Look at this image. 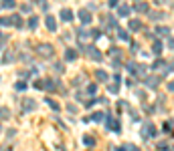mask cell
Listing matches in <instances>:
<instances>
[{
	"mask_svg": "<svg viewBox=\"0 0 174 151\" xmlns=\"http://www.w3.org/2000/svg\"><path fill=\"white\" fill-rule=\"evenodd\" d=\"M39 54L41 56H45V58H49V56H53V47L51 45H47V42H45V45H39Z\"/></svg>",
	"mask_w": 174,
	"mask_h": 151,
	"instance_id": "1",
	"label": "cell"
},
{
	"mask_svg": "<svg viewBox=\"0 0 174 151\" xmlns=\"http://www.w3.org/2000/svg\"><path fill=\"white\" fill-rule=\"evenodd\" d=\"M105 127L110 129V131H114V133H120V129H122V125L114 119V117H107V121H105Z\"/></svg>",
	"mask_w": 174,
	"mask_h": 151,
	"instance_id": "2",
	"label": "cell"
},
{
	"mask_svg": "<svg viewBox=\"0 0 174 151\" xmlns=\"http://www.w3.org/2000/svg\"><path fill=\"white\" fill-rule=\"evenodd\" d=\"M156 135V127L152 123H146L144 125V137H154Z\"/></svg>",
	"mask_w": 174,
	"mask_h": 151,
	"instance_id": "3",
	"label": "cell"
},
{
	"mask_svg": "<svg viewBox=\"0 0 174 151\" xmlns=\"http://www.w3.org/2000/svg\"><path fill=\"white\" fill-rule=\"evenodd\" d=\"M79 18H81V22H83V24H89V22H91V14L87 12L85 8H83V10H79Z\"/></svg>",
	"mask_w": 174,
	"mask_h": 151,
	"instance_id": "4",
	"label": "cell"
},
{
	"mask_svg": "<svg viewBox=\"0 0 174 151\" xmlns=\"http://www.w3.org/2000/svg\"><path fill=\"white\" fill-rule=\"evenodd\" d=\"M33 109H35V101H33V99H23V111L29 113V111H33Z\"/></svg>",
	"mask_w": 174,
	"mask_h": 151,
	"instance_id": "5",
	"label": "cell"
},
{
	"mask_svg": "<svg viewBox=\"0 0 174 151\" xmlns=\"http://www.w3.org/2000/svg\"><path fill=\"white\" fill-rule=\"evenodd\" d=\"M87 53H89V56H91L93 60H101V53H97L95 47H89V49H87Z\"/></svg>",
	"mask_w": 174,
	"mask_h": 151,
	"instance_id": "6",
	"label": "cell"
},
{
	"mask_svg": "<svg viewBox=\"0 0 174 151\" xmlns=\"http://www.w3.org/2000/svg\"><path fill=\"white\" fill-rule=\"evenodd\" d=\"M61 18H63V20H67V22H69V20H73V10L63 8V10H61Z\"/></svg>",
	"mask_w": 174,
	"mask_h": 151,
	"instance_id": "7",
	"label": "cell"
},
{
	"mask_svg": "<svg viewBox=\"0 0 174 151\" xmlns=\"http://www.w3.org/2000/svg\"><path fill=\"white\" fill-rule=\"evenodd\" d=\"M47 28L49 30H57V22H55L53 16H47Z\"/></svg>",
	"mask_w": 174,
	"mask_h": 151,
	"instance_id": "8",
	"label": "cell"
},
{
	"mask_svg": "<svg viewBox=\"0 0 174 151\" xmlns=\"http://www.w3.org/2000/svg\"><path fill=\"white\" fill-rule=\"evenodd\" d=\"M77 58V53L73 49H67V53H65V60H75Z\"/></svg>",
	"mask_w": 174,
	"mask_h": 151,
	"instance_id": "9",
	"label": "cell"
},
{
	"mask_svg": "<svg viewBox=\"0 0 174 151\" xmlns=\"http://www.w3.org/2000/svg\"><path fill=\"white\" fill-rule=\"evenodd\" d=\"M158 85V77H148L146 79V87H156Z\"/></svg>",
	"mask_w": 174,
	"mask_h": 151,
	"instance_id": "10",
	"label": "cell"
},
{
	"mask_svg": "<svg viewBox=\"0 0 174 151\" xmlns=\"http://www.w3.org/2000/svg\"><path fill=\"white\" fill-rule=\"evenodd\" d=\"M10 117V109L8 107H0V119H8Z\"/></svg>",
	"mask_w": 174,
	"mask_h": 151,
	"instance_id": "11",
	"label": "cell"
},
{
	"mask_svg": "<svg viewBox=\"0 0 174 151\" xmlns=\"http://www.w3.org/2000/svg\"><path fill=\"white\" fill-rule=\"evenodd\" d=\"M130 28H132V30H140L142 28V22H140L138 18L136 20H130Z\"/></svg>",
	"mask_w": 174,
	"mask_h": 151,
	"instance_id": "12",
	"label": "cell"
},
{
	"mask_svg": "<svg viewBox=\"0 0 174 151\" xmlns=\"http://www.w3.org/2000/svg\"><path fill=\"white\" fill-rule=\"evenodd\" d=\"M134 10H136V12H146V10H148V4H146V2H138V4L134 6Z\"/></svg>",
	"mask_w": 174,
	"mask_h": 151,
	"instance_id": "13",
	"label": "cell"
},
{
	"mask_svg": "<svg viewBox=\"0 0 174 151\" xmlns=\"http://www.w3.org/2000/svg\"><path fill=\"white\" fill-rule=\"evenodd\" d=\"M152 49H154V51H152L154 54H160L162 53V42L160 40H154V47H152Z\"/></svg>",
	"mask_w": 174,
	"mask_h": 151,
	"instance_id": "14",
	"label": "cell"
},
{
	"mask_svg": "<svg viewBox=\"0 0 174 151\" xmlns=\"http://www.w3.org/2000/svg\"><path fill=\"white\" fill-rule=\"evenodd\" d=\"M156 34H160V36H168L170 30H168L166 26H158V28H156Z\"/></svg>",
	"mask_w": 174,
	"mask_h": 151,
	"instance_id": "15",
	"label": "cell"
},
{
	"mask_svg": "<svg viewBox=\"0 0 174 151\" xmlns=\"http://www.w3.org/2000/svg\"><path fill=\"white\" fill-rule=\"evenodd\" d=\"M118 36H120L122 40H130V34H128V30H124V28H118Z\"/></svg>",
	"mask_w": 174,
	"mask_h": 151,
	"instance_id": "16",
	"label": "cell"
},
{
	"mask_svg": "<svg viewBox=\"0 0 174 151\" xmlns=\"http://www.w3.org/2000/svg\"><path fill=\"white\" fill-rule=\"evenodd\" d=\"M118 14H120V16H128V14H130V6H120V8H118Z\"/></svg>",
	"mask_w": 174,
	"mask_h": 151,
	"instance_id": "17",
	"label": "cell"
},
{
	"mask_svg": "<svg viewBox=\"0 0 174 151\" xmlns=\"http://www.w3.org/2000/svg\"><path fill=\"white\" fill-rule=\"evenodd\" d=\"M10 18H12V24H14V26H18V28L23 26V20H20V16L14 14V16H10Z\"/></svg>",
	"mask_w": 174,
	"mask_h": 151,
	"instance_id": "18",
	"label": "cell"
},
{
	"mask_svg": "<svg viewBox=\"0 0 174 151\" xmlns=\"http://www.w3.org/2000/svg\"><path fill=\"white\" fill-rule=\"evenodd\" d=\"M37 24H39V18H37V16H31V20H29V26L35 30V28H37Z\"/></svg>",
	"mask_w": 174,
	"mask_h": 151,
	"instance_id": "19",
	"label": "cell"
},
{
	"mask_svg": "<svg viewBox=\"0 0 174 151\" xmlns=\"http://www.w3.org/2000/svg\"><path fill=\"white\" fill-rule=\"evenodd\" d=\"M83 143H85V145H89V147H93V145H95V139H93V137H87V135H85V137H83Z\"/></svg>",
	"mask_w": 174,
	"mask_h": 151,
	"instance_id": "20",
	"label": "cell"
},
{
	"mask_svg": "<svg viewBox=\"0 0 174 151\" xmlns=\"http://www.w3.org/2000/svg\"><path fill=\"white\" fill-rule=\"evenodd\" d=\"M0 24H2V26H10V24H12V18H10V16L0 18Z\"/></svg>",
	"mask_w": 174,
	"mask_h": 151,
	"instance_id": "21",
	"label": "cell"
},
{
	"mask_svg": "<svg viewBox=\"0 0 174 151\" xmlns=\"http://www.w3.org/2000/svg\"><path fill=\"white\" fill-rule=\"evenodd\" d=\"M45 89H47V91H53V89H55V83H53L51 79H49V81H45Z\"/></svg>",
	"mask_w": 174,
	"mask_h": 151,
	"instance_id": "22",
	"label": "cell"
},
{
	"mask_svg": "<svg viewBox=\"0 0 174 151\" xmlns=\"http://www.w3.org/2000/svg\"><path fill=\"white\" fill-rule=\"evenodd\" d=\"M47 103L51 105V109H55V111H59V109H61V107H59V103H55L53 99H47Z\"/></svg>",
	"mask_w": 174,
	"mask_h": 151,
	"instance_id": "23",
	"label": "cell"
},
{
	"mask_svg": "<svg viewBox=\"0 0 174 151\" xmlns=\"http://www.w3.org/2000/svg\"><path fill=\"white\" fill-rule=\"evenodd\" d=\"M2 6L10 10V8H14V6H16V2H12V0H6V2H2Z\"/></svg>",
	"mask_w": 174,
	"mask_h": 151,
	"instance_id": "24",
	"label": "cell"
},
{
	"mask_svg": "<svg viewBox=\"0 0 174 151\" xmlns=\"http://www.w3.org/2000/svg\"><path fill=\"white\" fill-rule=\"evenodd\" d=\"M95 77H97L99 81H107V75H105L103 71H97V73H95Z\"/></svg>",
	"mask_w": 174,
	"mask_h": 151,
	"instance_id": "25",
	"label": "cell"
},
{
	"mask_svg": "<svg viewBox=\"0 0 174 151\" xmlns=\"http://www.w3.org/2000/svg\"><path fill=\"white\" fill-rule=\"evenodd\" d=\"M35 89H45V81H35Z\"/></svg>",
	"mask_w": 174,
	"mask_h": 151,
	"instance_id": "26",
	"label": "cell"
},
{
	"mask_svg": "<svg viewBox=\"0 0 174 151\" xmlns=\"http://www.w3.org/2000/svg\"><path fill=\"white\" fill-rule=\"evenodd\" d=\"M103 119H105L103 113H95V115H93V121H103Z\"/></svg>",
	"mask_w": 174,
	"mask_h": 151,
	"instance_id": "27",
	"label": "cell"
},
{
	"mask_svg": "<svg viewBox=\"0 0 174 151\" xmlns=\"http://www.w3.org/2000/svg\"><path fill=\"white\" fill-rule=\"evenodd\" d=\"M160 67H162V60H156L154 64H152V69H160Z\"/></svg>",
	"mask_w": 174,
	"mask_h": 151,
	"instance_id": "28",
	"label": "cell"
},
{
	"mask_svg": "<svg viewBox=\"0 0 174 151\" xmlns=\"http://www.w3.org/2000/svg\"><path fill=\"white\" fill-rule=\"evenodd\" d=\"M16 89H23V91H25V89H27V83H18V85H16Z\"/></svg>",
	"mask_w": 174,
	"mask_h": 151,
	"instance_id": "29",
	"label": "cell"
},
{
	"mask_svg": "<svg viewBox=\"0 0 174 151\" xmlns=\"http://www.w3.org/2000/svg\"><path fill=\"white\" fill-rule=\"evenodd\" d=\"M87 91H89V93L93 95V93H95V85H89V87H87Z\"/></svg>",
	"mask_w": 174,
	"mask_h": 151,
	"instance_id": "30",
	"label": "cell"
},
{
	"mask_svg": "<svg viewBox=\"0 0 174 151\" xmlns=\"http://www.w3.org/2000/svg\"><path fill=\"white\" fill-rule=\"evenodd\" d=\"M110 91L112 93H118V85H110Z\"/></svg>",
	"mask_w": 174,
	"mask_h": 151,
	"instance_id": "31",
	"label": "cell"
},
{
	"mask_svg": "<svg viewBox=\"0 0 174 151\" xmlns=\"http://www.w3.org/2000/svg\"><path fill=\"white\" fill-rule=\"evenodd\" d=\"M138 49H140V45H138V42H132V51H134V53H136V51H138Z\"/></svg>",
	"mask_w": 174,
	"mask_h": 151,
	"instance_id": "32",
	"label": "cell"
},
{
	"mask_svg": "<svg viewBox=\"0 0 174 151\" xmlns=\"http://www.w3.org/2000/svg\"><path fill=\"white\" fill-rule=\"evenodd\" d=\"M91 36L93 38H99V30H91Z\"/></svg>",
	"mask_w": 174,
	"mask_h": 151,
	"instance_id": "33",
	"label": "cell"
},
{
	"mask_svg": "<svg viewBox=\"0 0 174 151\" xmlns=\"http://www.w3.org/2000/svg\"><path fill=\"white\" fill-rule=\"evenodd\" d=\"M168 89H170V91H174V81H172V83L168 85Z\"/></svg>",
	"mask_w": 174,
	"mask_h": 151,
	"instance_id": "34",
	"label": "cell"
}]
</instances>
